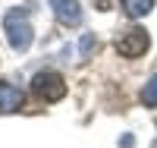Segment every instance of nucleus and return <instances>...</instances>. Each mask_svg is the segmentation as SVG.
Instances as JSON below:
<instances>
[{
  "instance_id": "obj_1",
  "label": "nucleus",
  "mask_w": 157,
  "mask_h": 148,
  "mask_svg": "<svg viewBox=\"0 0 157 148\" xmlns=\"http://www.w3.org/2000/svg\"><path fill=\"white\" fill-rule=\"evenodd\" d=\"M3 29H6V41H10V47L16 50V54H22V50L32 47V41H35V29H32V22H29V16H25L22 10H10V13H6V16H3Z\"/></svg>"
},
{
  "instance_id": "obj_2",
  "label": "nucleus",
  "mask_w": 157,
  "mask_h": 148,
  "mask_svg": "<svg viewBox=\"0 0 157 148\" xmlns=\"http://www.w3.org/2000/svg\"><path fill=\"white\" fill-rule=\"evenodd\" d=\"M32 88H35V95L44 98V101H60L66 95V82H63L60 73H38L32 79Z\"/></svg>"
},
{
  "instance_id": "obj_3",
  "label": "nucleus",
  "mask_w": 157,
  "mask_h": 148,
  "mask_svg": "<svg viewBox=\"0 0 157 148\" xmlns=\"http://www.w3.org/2000/svg\"><path fill=\"white\" fill-rule=\"evenodd\" d=\"M151 47V38H148V32L145 29H129L120 41H116V50H120V57H141V54H145Z\"/></svg>"
},
{
  "instance_id": "obj_4",
  "label": "nucleus",
  "mask_w": 157,
  "mask_h": 148,
  "mask_svg": "<svg viewBox=\"0 0 157 148\" xmlns=\"http://www.w3.org/2000/svg\"><path fill=\"white\" fill-rule=\"evenodd\" d=\"M50 10L63 25H78L82 22V6L78 0H50Z\"/></svg>"
},
{
  "instance_id": "obj_5",
  "label": "nucleus",
  "mask_w": 157,
  "mask_h": 148,
  "mask_svg": "<svg viewBox=\"0 0 157 148\" xmlns=\"http://www.w3.org/2000/svg\"><path fill=\"white\" fill-rule=\"evenodd\" d=\"M22 107V91L10 82H0V114H16Z\"/></svg>"
},
{
  "instance_id": "obj_6",
  "label": "nucleus",
  "mask_w": 157,
  "mask_h": 148,
  "mask_svg": "<svg viewBox=\"0 0 157 148\" xmlns=\"http://www.w3.org/2000/svg\"><path fill=\"white\" fill-rule=\"evenodd\" d=\"M123 3V13L129 19H141V16H148L151 6H154V0H120Z\"/></svg>"
},
{
  "instance_id": "obj_7",
  "label": "nucleus",
  "mask_w": 157,
  "mask_h": 148,
  "mask_svg": "<svg viewBox=\"0 0 157 148\" xmlns=\"http://www.w3.org/2000/svg\"><path fill=\"white\" fill-rule=\"evenodd\" d=\"M141 101H145V107H157V76L148 79L145 91H141Z\"/></svg>"
},
{
  "instance_id": "obj_8",
  "label": "nucleus",
  "mask_w": 157,
  "mask_h": 148,
  "mask_svg": "<svg viewBox=\"0 0 157 148\" xmlns=\"http://www.w3.org/2000/svg\"><path fill=\"white\" fill-rule=\"evenodd\" d=\"M98 47V41H94V35H85L82 38V44H78V50H82V57H91V50Z\"/></svg>"
}]
</instances>
